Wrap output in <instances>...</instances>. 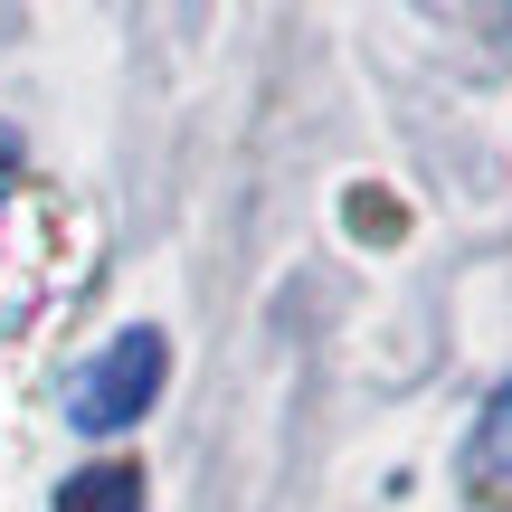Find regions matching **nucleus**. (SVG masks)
Masks as SVG:
<instances>
[{"mask_svg": "<svg viewBox=\"0 0 512 512\" xmlns=\"http://www.w3.org/2000/svg\"><path fill=\"white\" fill-rule=\"evenodd\" d=\"M171 380V342L162 332H114L105 351H86V370L67 380V427H86V437H124V427H143V408L162 399Z\"/></svg>", "mask_w": 512, "mask_h": 512, "instance_id": "f257e3e1", "label": "nucleus"}, {"mask_svg": "<svg viewBox=\"0 0 512 512\" xmlns=\"http://www.w3.org/2000/svg\"><path fill=\"white\" fill-rule=\"evenodd\" d=\"M57 512H143V465H86V475H67Z\"/></svg>", "mask_w": 512, "mask_h": 512, "instance_id": "f03ea898", "label": "nucleus"}]
</instances>
